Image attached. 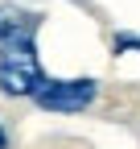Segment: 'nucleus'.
<instances>
[{"mask_svg":"<svg viewBox=\"0 0 140 149\" xmlns=\"http://www.w3.org/2000/svg\"><path fill=\"white\" fill-rule=\"evenodd\" d=\"M41 83V66L37 54H33L29 37H16V42L0 46V91L4 95H33Z\"/></svg>","mask_w":140,"mask_h":149,"instance_id":"1","label":"nucleus"},{"mask_svg":"<svg viewBox=\"0 0 140 149\" xmlns=\"http://www.w3.org/2000/svg\"><path fill=\"white\" fill-rule=\"evenodd\" d=\"M33 25H37V17L16 8V4H0V46L4 42H16V37H29Z\"/></svg>","mask_w":140,"mask_h":149,"instance_id":"3","label":"nucleus"},{"mask_svg":"<svg viewBox=\"0 0 140 149\" xmlns=\"http://www.w3.org/2000/svg\"><path fill=\"white\" fill-rule=\"evenodd\" d=\"M95 91H99L95 79H41L33 100L45 112H82L95 100Z\"/></svg>","mask_w":140,"mask_h":149,"instance_id":"2","label":"nucleus"},{"mask_svg":"<svg viewBox=\"0 0 140 149\" xmlns=\"http://www.w3.org/2000/svg\"><path fill=\"white\" fill-rule=\"evenodd\" d=\"M0 149H8V137H4V128H0Z\"/></svg>","mask_w":140,"mask_h":149,"instance_id":"4","label":"nucleus"}]
</instances>
